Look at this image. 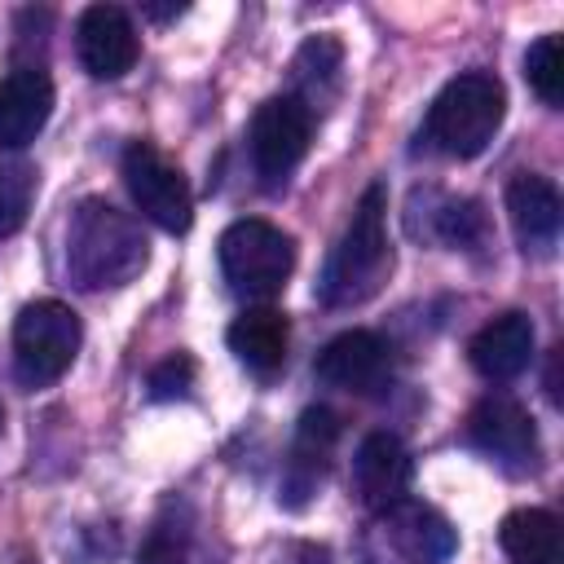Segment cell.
<instances>
[{"label": "cell", "instance_id": "cell-12", "mask_svg": "<svg viewBox=\"0 0 564 564\" xmlns=\"http://www.w3.org/2000/svg\"><path fill=\"white\" fill-rule=\"evenodd\" d=\"M414 480V458L392 432H370L352 454V489L370 511H388L405 498Z\"/></svg>", "mask_w": 564, "mask_h": 564}, {"label": "cell", "instance_id": "cell-15", "mask_svg": "<svg viewBox=\"0 0 564 564\" xmlns=\"http://www.w3.org/2000/svg\"><path fill=\"white\" fill-rule=\"evenodd\" d=\"M507 216H511V229H516L524 251H533V256H551L555 251L564 203H560V189L546 176H538V172L511 176V185H507Z\"/></svg>", "mask_w": 564, "mask_h": 564}, {"label": "cell", "instance_id": "cell-22", "mask_svg": "<svg viewBox=\"0 0 564 564\" xmlns=\"http://www.w3.org/2000/svg\"><path fill=\"white\" fill-rule=\"evenodd\" d=\"M31 198H35V172L26 163H0V238L26 225Z\"/></svg>", "mask_w": 564, "mask_h": 564}, {"label": "cell", "instance_id": "cell-24", "mask_svg": "<svg viewBox=\"0 0 564 564\" xmlns=\"http://www.w3.org/2000/svg\"><path fill=\"white\" fill-rule=\"evenodd\" d=\"M137 564H185V538L172 533V524H159V529L145 538Z\"/></svg>", "mask_w": 564, "mask_h": 564}, {"label": "cell", "instance_id": "cell-3", "mask_svg": "<svg viewBox=\"0 0 564 564\" xmlns=\"http://www.w3.org/2000/svg\"><path fill=\"white\" fill-rule=\"evenodd\" d=\"M502 115H507L502 84L489 70H463L436 93L423 119V137L445 159H476L498 137Z\"/></svg>", "mask_w": 564, "mask_h": 564}, {"label": "cell", "instance_id": "cell-6", "mask_svg": "<svg viewBox=\"0 0 564 564\" xmlns=\"http://www.w3.org/2000/svg\"><path fill=\"white\" fill-rule=\"evenodd\" d=\"M251 163L264 189H282L291 181V172L300 167V159L308 154L313 141V115L304 110V101H295L291 93L260 101V110L251 115Z\"/></svg>", "mask_w": 564, "mask_h": 564}, {"label": "cell", "instance_id": "cell-5", "mask_svg": "<svg viewBox=\"0 0 564 564\" xmlns=\"http://www.w3.org/2000/svg\"><path fill=\"white\" fill-rule=\"evenodd\" d=\"M84 326L79 313L62 300H35L13 322V375L22 388L57 383L79 357Z\"/></svg>", "mask_w": 564, "mask_h": 564}, {"label": "cell", "instance_id": "cell-11", "mask_svg": "<svg viewBox=\"0 0 564 564\" xmlns=\"http://www.w3.org/2000/svg\"><path fill=\"white\" fill-rule=\"evenodd\" d=\"M379 538L405 564H449L454 551H458L454 524L436 507H423V502H410V498L379 511Z\"/></svg>", "mask_w": 564, "mask_h": 564}, {"label": "cell", "instance_id": "cell-23", "mask_svg": "<svg viewBox=\"0 0 564 564\" xmlns=\"http://www.w3.org/2000/svg\"><path fill=\"white\" fill-rule=\"evenodd\" d=\"M150 397L154 401H172V397H185L194 388V357L189 352H172L163 357L154 370H150Z\"/></svg>", "mask_w": 564, "mask_h": 564}, {"label": "cell", "instance_id": "cell-14", "mask_svg": "<svg viewBox=\"0 0 564 564\" xmlns=\"http://www.w3.org/2000/svg\"><path fill=\"white\" fill-rule=\"evenodd\" d=\"M53 115V79L40 66H13L0 79V150L31 145Z\"/></svg>", "mask_w": 564, "mask_h": 564}, {"label": "cell", "instance_id": "cell-16", "mask_svg": "<svg viewBox=\"0 0 564 564\" xmlns=\"http://www.w3.org/2000/svg\"><path fill=\"white\" fill-rule=\"evenodd\" d=\"M339 441V414L326 405H308L300 414L295 427V445H291V467H286V485H282V502L286 507H304V498L317 489L330 454Z\"/></svg>", "mask_w": 564, "mask_h": 564}, {"label": "cell", "instance_id": "cell-2", "mask_svg": "<svg viewBox=\"0 0 564 564\" xmlns=\"http://www.w3.org/2000/svg\"><path fill=\"white\" fill-rule=\"evenodd\" d=\"M388 189L370 185L361 203L352 207V220L344 225L339 242L326 256V269L317 278V300L326 308H352L379 295V286L392 273V242H388Z\"/></svg>", "mask_w": 564, "mask_h": 564}, {"label": "cell", "instance_id": "cell-21", "mask_svg": "<svg viewBox=\"0 0 564 564\" xmlns=\"http://www.w3.org/2000/svg\"><path fill=\"white\" fill-rule=\"evenodd\" d=\"M524 75H529V88L546 101V106H560L564 101V53H560V35H538L524 53Z\"/></svg>", "mask_w": 564, "mask_h": 564}, {"label": "cell", "instance_id": "cell-18", "mask_svg": "<svg viewBox=\"0 0 564 564\" xmlns=\"http://www.w3.org/2000/svg\"><path fill=\"white\" fill-rule=\"evenodd\" d=\"M498 542L511 564H564L560 520L546 507H520V511L502 516Z\"/></svg>", "mask_w": 564, "mask_h": 564}, {"label": "cell", "instance_id": "cell-10", "mask_svg": "<svg viewBox=\"0 0 564 564\" xmlns=\"http://www.w3.org/2000/svg\"><path fill=\"white\" fill-rule=\"evenodd\" d=\"M75 53L93 79H123L137 66L141 40L119 4H88L75 22Z\"/></svg>", "mask_w": 564, "mask_h": 564}, {"label": "cell", "instance_id": "cell-4", "mask_svg": "<svg viewBox=\"0 0 564 564\" xmlns=\"http://www.w3.org/2000/svg\"><path fill=\"white\" fill-rule=\"evenodd\" d=\"M216 256H220V273L229 282V291L242 295V300H269V295H278L286 286L291 269H295V242H291V234H282L278 225H269L260 216L234 220L220 234Z\"/></svg>", "mask_w": 564, "mask_h": 564}, {"label": "cell", "instance_id": "cell-13", "mask_svg": "<svg viewBox=\"0 0 564 564\" xmlns=\"http://www.w3.org/2000/svg\"><path fill=\"white\" fill-rule=\"evenodd\" d=\"M533 344H538V330H533L529 313L511 308V313H498L494 322H485V326L471 335L467 357H471V366H476L480 379L507 383V379H516V375L529 370Z\"/></svg>", "mask_w": 564, "mask_h": 564}, {"label": "cell", "instance_id": "cell-8", "mask_svg": "<svg viewBox=\"0 0 564 564\" xmlns=\"http://www.w3.org/2000/svg\"><path fill=\"white\" fill-rule=\"evenodd\" d=\"M467 445L480 449L489 463H498L511 476H524L538 467L542 458V441L538 427L529 419V410L511 397H480L467 414Z\"/></svg>", "mask_w": 564, "mask_h": 564}, {"label": "cell", "instance_id": "cell-26", "mask_svg": "<svg viewBox=\"0 0 564 564\" xmlns=\"http://www.w3.org/2000/svg\"><path fill=\"white\" fill-rule=\"evenodd\" d=\"M0 423H4V410H0Z\"/></svg>", "mask_w": 564, "mask_h": 564}, {"label": "cell", "instance_id": "cell-25", "mask_svg": "<svg viewBox=\"0 0 564 564\" xmlns=\"http://www.w3.org/2000/svg\"><path fill=\"white\" fill-rule=\"evenodd\" d=\"M286 564H330V551H326V546L304 542V546H295V551H291V560H286Z\"/></svg>", "mask_w": 564, "mask_h": 564}, {"label": "cell", "instance_id": "cell-20", "mask_svg": "<svg viewBox=\"0 0 564 564\" xmlns=\"http://www.w3.org/2000/svg\"><path fill=\"white\" fill-rule=\"evenodd\" d=\"M339 70H344V48L330 35H313L304 40V48L295 53V101H304V110L313 115L317 106H326L339 88Z\"/></svg>", "mask_w": 564, "mask_h": 564}, {"label": "cell", "instance_id": "cell-1", "mask_svg": "<svg viewBox=\"0 0 564 564\" xmlns=\"http://www.w3.org/2000/svg\"><path fill=\"white\" fill-rule=\"evenodd\" d=\"M150 260L141 225L106 198H84L66 225V273L84 291L128 286Z\"/></svg>", "mask_w": 564, "mask_h": 564}, {"label": "cell", "instance_id": "cell-7", "mask_svg": "<svg viewBox=\"0 0 564 564\" xmlns=\"http://www.w3.org/2000/svg\"><path fill=\"white\" fill-rule=\"evenodd\" d=\"M123 185L145 220L167 234H185L194 225V194L176 163H167L150 141H132L123 150Z\"/></svg>", "mask_w": 564, "mask_h": 564}, {"label": "cell", "instance_id": "cell-9", "mask_svg": "<svg viewBox=\"0 0 564 564\" xmlns=\"http://www.w3.org/2000/svg\"><path fill=\"white\" fill-rule=\"evenodd\" d=\"M313 375L326 388L375 397L379 388L392 383V344L375 330H344L313 357Z\"/></svg>", "mask_w": 564, "mask_h": 564}, {"label": "cell", "instance_id": "cell-19", "mask_svg": "<svg viewBox=\"0 0 564 564\" xmlns=\"http://www.w3.org/2000/svg\"><path fill=\"white\" fill-rule=\"evenodd\" d=\"M414 198L427 203V220H423V229H414V238L445 242L454 251L485 242V212L476 198H454V194H436V189H414Z\"/></svg>", "mask_w": 564, "mask_h": 564}, {"label": "cell", "instance_id": "cell-17", "mask_svg": "<svg viewBox=\"0 0 564 564\" xmlns=\"http://www.w3.org/2000/svg\"><path fill=\"white\" fill-rule=\"evenodd\" d=\"M225 344L229 352L256 370V375H273L282 361H286V344H291V322L286 313L269 308V304H256V308H242L229 330H225Z\"/></svg>", "mask_w": 564, "mask_h": 564}]
</instances>
